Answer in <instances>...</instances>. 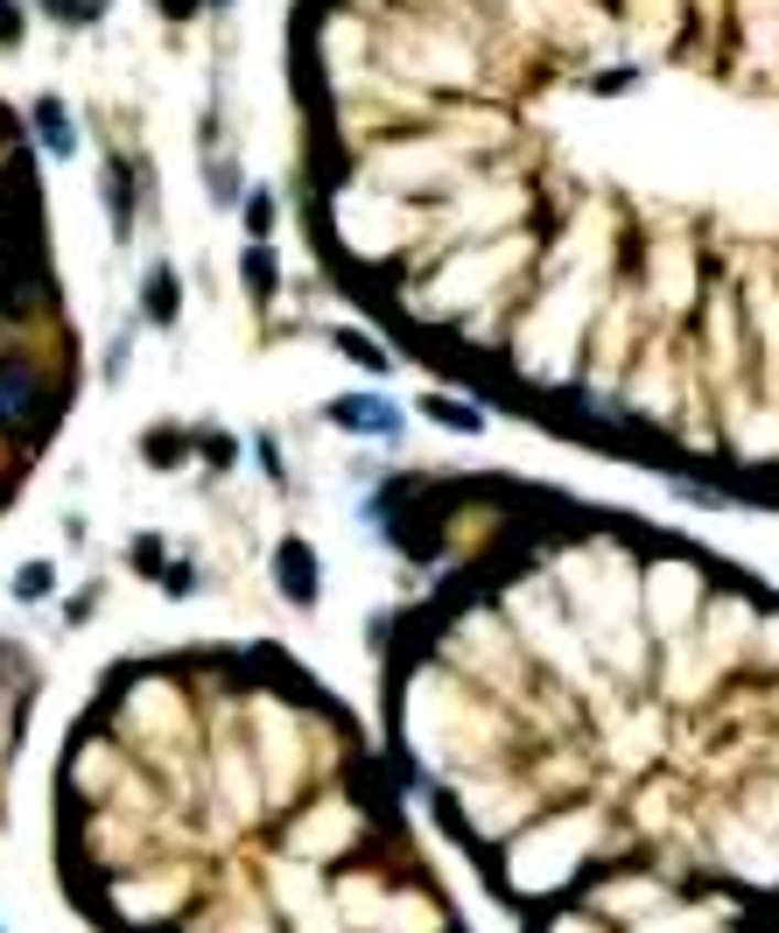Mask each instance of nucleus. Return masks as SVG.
Returning <instances> with one entry per match:
<instances>
[{
    "label": "nucleus",
    "instance_id": "obj_1",
    "mask_svg": "<svg viewBox=\"0 0 779 933\" xmlns=\"http://www.w3.org/2000/svg\"><path fill=\"white\" fill-rule=\"evenodd\" d=\"M331 422H337V428L401 435V408H393V400H372V393H351V400H331Z\"/></svg>",
    "mask_w": 779,
    "mask_h": 933
},
{
    "label": "nucleus",
    "instance_id": "obj_2",
    "mask_svg": "<svg viewBox=\"0 0 779 933\" xmlns=\"http://www.w3.org/2000/svg\"><path fill=\"white\" fill-rule=\"evenodd\" d=\"M274 583L289 589L295 604H316V562H310V547H302V541H281V555H274Z\"/></svg>",
    "mask_w": 779,
    "mask_h": 933
},
{
    "label": "nucleus",
    "instance_id": "obj_3",
    "mask_svg": "<svg viewBox=\"0 0 779 933\" xmlns=\"http://www.w3.org/2000/svg\"><path fill=\"white\" fill-rule=\"evenodd\" d=\"M35 141L50 148L56 162L78 148V127H71V112H64V99H35Z\"/></svg>",
    "mask_w": 779,
    "mask_h": 933
},
{
    "label": "nucleus",
    "instance_id": "obj_4",
    "mask_svg": "<svg viewBox=\"0 0 779 933\" xmlns=\"http://www.w3.org/2000/svg\"><path fill=\"white\" fill-rule=\"evenodd\" d=\"M141 310H148V323H176V310H183V289H176V274H169V267H155V274H148Z\"/></svg>",
    "mask_w": 779,
    "mask_h": 933
},
{
    "label": "nucleus",
    "instance_id": "obj_5",
    "mask_svg": "<svg viewBox=\"0 0 779 933\" xmlns=\"http://www.w3.org/2000/svg\"><path fill=\"white\" fill-rule=\"evenodd\" d=\"M429 414H435L443 428H464V435H478V428H485V414H478V408H464V400H450V393H435V400H429Z\"/></svg>",
    "mask_w": 779,
    "mask_h": 933
},
{
    "label": "nucleus",
    "instance_id": "obj_6",
    "mask_svg": "<svg viewBox=\"0 0 779 933\" xmlns=\"http://www.w3.org/2000/svg\"><path fill=\"white\" fill-rule=\"evenodd\" d=\"M246 289H253V302H268V289H274V260H268V246H253V253H246Z\"/></svg>",
    "mask_w": 779,
    "mask_h": 933
},
{
    "label": "nucleus",
    "instance_id": "obj_7",
    "mask_svg": "<svg viewBox=\"0 0 779 933\" xmlns=\"http://www.w3.org/2000/svg\"><path fill=\"white\" fill-rule=\"evenodd\" d=\"M183 449H190V443H183L176 428H155V435H148V464H176Z\"/></svg>",
    "mask_w": 779,
    "mask_h": 933
},
{
    "label": "nucleus",
    "instance_id": "obj_8",
    "mask_svg": "<svg viewBox=\"0 0 779 933\" xmlns=\"http://www.w3.org/2000/svg\"><path fill=\"white\" fill-rule=\"evenodd\" d=\"M246 225H253V232H274V197H268V189L246 197Z\"/></svg>",
    "mask_w": 779,
    "mask_h": 933
},
{
    "label": "nucleus",
    "instance_id": "obj_9",
    "mask_svg": "<svg viewBox=\"0 0 779 933\" xmlns=\"http://www.w3.org/2000/svg\"><path fill=\"white\" fill-rule=\"evenodd\" d=\"M99 8H106V0H50V14H56V22H91Z\"/></svg>",
    "mask_w": 779,
    "mask_h": 933
},
{
    "label": "nucleus",
    "instance_id": "obj_10",
    "mask_svg": "<svg viewBox=\"0 0 779 933\" xmlns=\"http://www.w3.org/2000/svg\"><path fill=\"white\" fill-rule=\"evenodd\" d=\"M50 583H56V576H50V562H29L22 576H14V589H22V597H43Z\"/></svg>",
    "mask_w": 779,
    "mask_h": 933
},
{
    "label": "nucleus",
    "instance_id": "obj_11",
    "mask_svg": "<svg viewBox=\"0 0 779 933\" xmlns=\"http://www.w3.org/2000/svg\"><path fill=\"white\" fill-rule=\"evenodd\" d=\"M14 43H22V8L0 0V50H14Z\"/></svg>",
    "mask_w": 779,
    "mask_h": 933
},
{
    "label": "nucleus",
    "instance_id": "obj_12",
    "mask_svg": "<svg viewBox=\"0 0 779 933\" xmlns=\"http://www.w3.org/2000/svg\"><path fill=\"white\" fill-rule=\"evenodd\" d=\"M337 345H345V351L358 358V366H387V351H372V345H366V337H351V330H345V337H337Z\"/></svg>",
    "mask_w": 779,
    "mask_h": 933
},
{
    "label": "nucleus",
    "instance_id": "obj_13",
    "mask_svg": "<svg viewBox=\"0 0 779 933\" xmlns=\"http://www.w3.org/2000/svg\"><path fill=\"white\" fill-rule=\"evenodd\" d=\"M155 8L169 14V22H190V14H197V0H155Z\"/></svg>",
    "mask_w": 779,
    "mask_h": 933
}]
</instances>
